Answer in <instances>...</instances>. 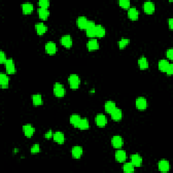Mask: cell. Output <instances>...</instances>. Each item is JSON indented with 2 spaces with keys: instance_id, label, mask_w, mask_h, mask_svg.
<instances>
[{
  "instance_id": "6da1fadb",
  "label": "cell",
  "mask_w": 173,
  "mask_h": 173,
  "mask_svg": "<svg viewBox=\"0 0 173 173\" xmlns=\"http://www.w3.org/2000/svg\"><path fill=\"white\" fill-rule=\"evenodd\" d=\"M68 83L70 85L71 88L72 89H78L80 83H81V80H80L79 76L77 75L73 74L69 76L68 79Z\"/></svg>"
},
{
  "instance_id": "7a4b0ae2",
  "label": "cell",
  "mask_w": 173,
  "mask_h": 173,
  "mask_svg": "<svg viewBox=\"0 0 173 173\" xmlns=\"http://www.w3.org/2000/svg\"><path fill=\"white\" fill-rule=\"evenodd\" d=\"M54 94L57 98H63L65 95L66 90L61 83H55L54 85Z\"/></svg>"
},
{
  "instance_id": "3957f363",
  "label": "cell",
  "mask_w": 173,
  "mask_h": 173,
  "mask_svg": "<svg viewBox=\"0 0 173 173\" xmlns=\"http://www.w3.org/2000/svg\"><path fill=\"white\" fill-rule=\"evenodd\" d=\"M95 23L94 21H89L87 26L86 29H85L86 31V34L89 37L93 38L95 37Z\"/></svg>"
},
{
  "instance_id": "277c9868",
  "label": "cell",
  "mask_w": 173,
  "mask_h": 173,
  "mask_svg": "<svg viewBox=\"0 0 173 173\" xmlns=\"http://www.w3.org/2000/svg\"><path fill=\"white\" fill-rule=\"evenodd\" d=\"M136 107L139 110H144L148 107V102L144 97H139L136 99L135 101Z\"/></svg>"
},
{
  "instance_id": "5b68a950",
  "label": "cell",
  "mask_w": 173,
  "mask_h": 173,
  "mask_svg": "<svg viewBox=\"0 0 173 173\" xmlns=\"http://www.w3.org/2000/svg\"><path fill=\"white\" fill-rule=\"evenodd\" d=\"M6 72L9 75H13L16 72V67L14 60L12 58H9L5 63Z\"/></svg>"
},
{
  "instance_id": "8992f818",
  "label": "cell",
  "mask_w": 173,
  "mask_h": 173,
  "mask_svg": "<svg viewBox=\"0 0 173 173\" xmlns=\"http://www.w3.org/2000/svg\"><path fill=\"white\" fill-rule=\"evenodd\" d=\"M95 122L99 127H104L107 125V118L103 114H99L95 116Z\"/></svg>"
},
{
  "instance_id": "52a82bcc",
  "label": "cell",
  "mask_w": 173,
  "mask_h": 173,
  "mask_svg": "<svg viewBox=\"0 0 173 173\" xmlns=\"http://www.w3.org/2000/svg\"><path fill=\"white\" fill-rule=\"evenodd\" d=\"M45 49L47 54L49 55H54L57 52V47H56V43L53 41H49L46 43Z\"/></svg>"
},
{
  "instance_id": "ba28073f",
  "label": "cell",
  "mask_w": 173,
  "mask_h": 173,
  "mask_svg": "<svg viewBox=\"0 0 173 173\" xmlns=\"http://www.w3.org/2000/svg\"><path fill=\"white\" fill-rule=\"evenodd\" d=\"M111 143L113 147L116 149H120L122 148L123 145V139L121 136L115 135L112 138Z\"/></svg>"
},
{
  "instance_id": "9c48e42d",
  "label": "cell",
  "mask_w": 173,
  "mask_h": 173,
  "mask_svg": "<svg viewBox=\"0 0 173 173\" xmlns=\"http://www.w3.org/2000/svg\"><path fill=\"white\" fill-rule=\"evenodd\" d=\"M62 45L66 48H71L72 45V39L71 35H65L61 38Z\"/></svg>"
},
{
  "instance_id": "30bf717a",
  "label": "cell",
  "mask_w": 173,
  "mask_h": 173,
  "mask_svg": "<svg viewBox=\"0 0 173 173\" xmlns=\"http://www.w3.org/2000/svg\"><path fill=\"white\" fill-rule=\"evenodd\" d=\"M22 130L23 132L25 135L26 137H31L33 135V134L35 133V129L31 125H25L22 126Z\"/></svg>"
},
{
  "instance_id": "8fae6325",
  "label": "cell",
  "mask_w": 173,
  "mask_h": 173,
  "mask_svg": "<svg viewBox=\"0 0 173 173\" xmlns=\"http://www.w3.org/2000/svg\"><path fill=\"white\" fill-rule=\"evenodd\" d=\"M89 20L85 16H79L76 20V25L80 29L85 30L89 23Z\"/></svg>"
},
{
  "instance_id": "7c38bea8",
  "label": "cell",
  "mask_w": 173,
  "mask_h": 173,
  "mask_svg": "<svg viewBox=\"0 0 173 173\" xmlns=\"http://www.w3.org/2000/svg\"><path fill=\"white\" fill-rule=\"evenodd\" d=\"M144 10L148 14H152L155 11V5L152 2H145L144 4Z\"/></svg>"
},
{
  "instance_id": "4fadbf2b",
  "label": "cell",
  "mask_w": 173,
  "mask_h": 173,
  "mask_svg": "<svg viewBox=\"0 0 173 173\" xmlns=\"http://www.w3.org/2000/svg\"><path fill=\"white\" fill-rule=\"evenodd\" d=\"M83 148L81 146H75L73 147L71 150V154L72 157L75 159H79L83 155Z\"/></svg>"
},
{
  "instance_id": "5bb4252c",
  "label": "cell",
  "mask_w": 173,
  "mask_h": 173,
  "mask_svg": "<svg viewBox=\"0 0 173 173\" xmlns=\"http://www.w3.org/2000/svg\"><path fill=\"white\" fill-rule=\"evenodd\" d=\"M158 169L160 171L162 172H166L169 171L170 169V164L168 161L166 160H162L158 162Z\"/></svg>"
},
{
  "instance_id": "9a60e30c",
  "label": "cell",
  "mask_w": 173,
  "mask_h": 173,
  "mask_svg": "<svg viewBox=\"0 0 173 173\" xmlns=\"http://www.w3.org/2000/svg\"><path fill=\"white\" fill-rule=\"evenodd\" d=\"M142 162L143 160L140 155L135 154L131 156V163L134 165L135 167H139V166H141Z\"/></svg>"
},
{
  "instance_id": "2e32d148",
  "label": "cell",
  "mask_w": 173,
  "mask_h": 173,
  "mask_svg": "<svg viewBox=\"0 0 173 173\" xmlns=\"http://www.w3.org/2000/svg\"><path fill=\"white\" fill-rule=\"evenodd\" d=\"M128 17L132 21H137L139 18V12L136 8H130L128 10Z\"/></svg>"
},
{
  "instance_id": "e0dca14e",
  "label": "cell",
  "mask_w": 173,
  "mask_h": 173,
  "mask_svg": "<svg viewBox=\"0 0 173 173\" xmlns=\"http://www.w3.org/2000/svg\"><path fill=\"white\" fill-rule=\"evenodd\" d=\"M115 158L116 160L118 162H123L126 160V152L122 149L116 151L115 153Z\"/></svg>"
},
{
  "instance_id": "ac0fdd59",
  "label": "cell",
  "mask_w": 173,
  "mask_h": 173,
  "mask_svg": "<svg viewBox=\"0 0 173 173\" xmlns=\"http://www.w3.org/2000/svg\"><path fill=\"white\" fill-rule=\"evenodd\" d=\"M53 138H54V141L58 143V144H63L65 141V137L63 133L57 131L53 135Z\"/></svg>"
},
{
  "instance_id": "d6986e66",
  "label": "cell",
  "mask_w": 173,
  "mask_h": 173,
  "mask_svg": "<svg viewBox=\"0 0 173 173\" xmlns=\"http://www.w3.org/2000/svg\"><path fill=\"white\" fill-rule=\"evenodd\" d=\"M35 29L39 35H43V34H45L46 31H47L48 27L47 26H46L45 24H43V22H39L37 23L35 25Z\"/></svg>"
},
{
  "instance_id": "ffe728a7",
  "label": "cell",
  "mask_w": 173,
  "mask_h": 173,
  "mask_svg": "<svg viewBox=\"0 0 173 173\" xmlns=\"http://www.w3.org/2000/svg\"><path fill=\"white\" fill-rule=\"evenodd\" d=\"M99 42L97 39H91L87 43V48L89 51H94L99 49Z\"/></svg>"
},
{
  "instance_id": "44dd1931",
  "label": "cell",
  "mask_w": 173,
  "mask_h": 173,
  "mask_svg": "<svg viewBox=\"0 0 173 173\" xmlns=\"http://www.w3.org/2000/svg\"><path fill=\"white\" fill-rule=\"evenodd\" d=\"M0 85L2 88H7L9 85V77L4 73H0Z\"/></svg>"
},
{
  "instance_id": "7402d4cb",
  "label": "cell",
  "mask_w": 173,
  "mask_h": 173,
  "mask_svg": "<svg viewBox=\"0 0 173 173\" xmlns=\"http://www.w3.org/2000/svg\"><path fill=\"white\" fill-rule=\"evenodd\" d=\"M111 118L115 121H121L122 118V112L121 109L116 108L111 114Z\"/></svg>"
},
{
  "instance_id": "603a6c76",
  "label": "cell",
  "mask_w": 173,
  "mask_h": 173,
  "mask_svg": "<svg viewBox=\"0 0 173 173\" xmlns=\"http://www.w3.org/2000/svg\"><path fill=\"white\" fill-rule=\"evenodd\" d=\"M104 108L106 112L109 113V114H111V113L116 108V103L113 101L106 102L104 105Z\"/></svg>"
},
{
  "instance_id": "cb8c5ba5",
  "label": "cell",
  "mask_w": 173,
  "mask_h": 173,
  "mask_svg": "<svg viewBox=\"0 0 173 173\" xmlns=\"http://www.w3.org/2000/svg\"><path fill=\"white\" fill-rule=\"evenodd\" d=\"M95 37H98L102 38L104 37L106 35V29L104 26H102L101 25H98L95 26Z\"/></svg>"
},
{
  "instance_id": "d4e9b609",
  "label": "cell",
  "mask_w": 173,
  "mask_h": 173,
  "mask_svg": "<svg viewBox=\"0 0 173 173\" xmlns=\"http://www.w3.org/2000/svg\"><path fill=\"white\" fill-rule=\"evenodd\" d=\"M22 10L23 14H29L33 10V5L31 3H25L22 4Z\"/></svg>"
},
{
  "instance_id": "484cf974",
  "label": "cell",
  "mask_w": 173,
  "mask_h": 173,
  "mask_svg": "<svg viewBox=\"0 0 173 173\" xmlns=\"http://www.w3.org/2000/svg\"><path fill=\"white\" fill-rule=\"evenodd\" d=\"M38 14L40 18L43 20V21H45V20H47L49 17V11L48 9L39 8L38 9Z\"/></svg>"
},
{
  "instance_id": "4316f807",
  "label": "cell",
  "mask_w": 173,
  "mask_h": 173,
  "mask_svg": "<svg viewBox=\"0 0 173 173\" xmlns=\"http://www.w3.org/2000/svg\"><path fill=\"white\" fill-rule=\"evenodd\" d=\"M138 65L139 67L141 70L148 68L149 67V62L148 61V59L145 56H142L138 60Z\"/></svg>"
},
{
  "instance_id": "83f0119b",
  "label": "cell",
  "mask_w": 173,
  "mask_h": 173,
  "mask_svg": "<svg viewBox=\"0 0 173 173\" xmlns=\"http://www.w3.org/2000/svg\"><path fill=\"white\" fill-rule=\"evenodd\" d=\"M170 65V63L168 61L166 60H161L158 62V68L160 71L166 72L168 66Z\"/></svg>"
},
{
  "instance_id": "f1b7e54d",
  "label": "cell",
  "mask_w": 173,
  "mask_h": 173,
  "mask_svg": "<svg viewBox=\"0 0 173 173\" xmlns=\"http://www.w3.org/2000/svg\"><path fill=\"white\" fill-rule=\"evenodd\" d=\"M81 119V116H80L79 114H74L71 116V117H70V122H71V125L74 126L75 127L77 128Z\"/></svg>"
},
{
  "instance_id": "f546056e",
  "label": "cell",
  "mask_w": 173,
  "mask_h": 173,
  "mask_svg": "<svg viewBox=\"0 0 173 173\" xmlns=\"http://www.w3.org/2000/svg\"><path fill=\"white\" fill-rule=\"evenodd\" d=\"M89 127V122L87 118H81L79 122L77 128L81 130L88 129Z\"/></svg>"
},
{
  "instance_id": "4dcf8cb0",
  "label": "cell",
  "mask_w": 173,
  "mask_h": 173,
  "mask_svg": "<svg viewBox=\"0 0 173 173\" xmlns=\"http://www.w3.org/2000/svg\"><path fill=\"white\" fill-rule=\"evenodd\" d=\"M33 104L35 106H40L42 104V96L40 94H35L32 96Z\"/></svg>"
},
{
  "instance_id": "1f68e13d",
  "label": "cell",
  "mask_w": 173,
  "mask_h": 173,
  "mask_svg": "<svg viewBox=\"0 0 173 173\" xmlns=\"http://www.w3.org/2000/svg\"><path fill=\"white\" fill-rule=\"evenodd\" d=\"M123 171L127 173L133 172L135 171V166L131 162H127L123 166Z\"/></svg>"
},
{
  "instance_id": "d6a6232c",
  "label": "cell",
  "mask_w": 173,
  "mask_h": 173,
  "mask_svg": "<svg viewBox=\"0 0 173 173\" xmlns=\"http://www.w3.org/2000/svg\"><path fill=\"white\" fill-rule=\"evenodd\" d=\"M129 43V39L126 38H122L121 39V41L118 42V46L120 49H124L128 45Z\"/></svg>"
},
{
  "instance_id": "836d02e7",
  "label": "cell",
  "mask_w": 173,
  "mask_h": 173,
  "mask_svg": "<svg viewBox=\"0 0 173 173\" xmlns=\"http://www.w3.org/2000/svg\"><path fill=\"white\" fill-rule=\"evenodd\" d=\"M118 4L121 8L124 9L129 8L130 5H131V3L128 0H121V1L118 2Z\"/></svg>"
},
{
  "instance_id": "e575fe53",
  "label": "cell",
  "mask_w": 173,
  "mask_h": 173,
  "mask_svg": "<svg viewBox=\"0 0 173 173\" xmlns=\"http://www.w3.org/2000/svg\"><path fill=\"white\" fill-rule=\"evenodd\" d=\"M38 4L40 8L48 9L49 7L50 3H49V1H48V0H41V1L38 2Z\"/></svg>"
},
{
  "instance_id": "d590c367",
  "label": "cell",
  "mask_w": 173,
  "mask_h": 173,
  "mask_svg": "<svg viewBox=\"0 0 173 173\" xmlns=\"http://www.w3.org/2000/svg\"><path fill=\"white\" fill-rule=\"evenodd\" d=\"M39 152H40V146L39 144H36L32 146V148L31 149V152L32 154H37V153H39Z\"/></svg>"
},
{
  "instance_id": "8d00e7d4",
  "label": "cell",
  "mask_w": 173,
  "mask_h": 173,
  "mask_svg": "<svg viewBox=\"0 0 173 173\" xmlns=\"http://www.w3.org/2000/svg\"><path fill=\"white\" fill-rule=\"evenodd\" d=\"M7 60L8 59L6 58L5 53L3 51H0V63L1 64H5Z\"/></svg>"
},
{
  "instance_id": "74e56055",
  "label": "cell",
  "mask_w": 173,
  "mask_h": 173,
  "mask_svg": "<svg viewBox=\"0 0 173 173\" xmlns=\"http://www.w3.org/2000/svg\"><path fill=\"white\" fill-rule=\"evenodd\" d=\"M166 56H167V58L168 59L172 60L173 59V50H172V48H170L168 49L167 51H166Z\"/></svg>"
},
{
  "instance_id": "f35d334b",
  "label": "cell",
  "mask_w": 173,
  "mask_h": 173,
  "mask_svg": "<svg viewBox=\"0 0 173 173\" xmlns=\"http://www.w3.org/2000/svg\"><path fill=\"white\" fill-rule=\"evenodd\" d=\"M166 74L168 75H172V73H173V64H170L168 68L167 69V71H166Z\"/></svg>"
},
{
  "instance_id": "ab89813d",
  "label": "cell",
  "mask_w": 173,
  "mask_h": 173,
  "mask_svg": "<svg viewBox=\"0 0 173 173\" xmlns=\"http://www.w3.org/2000/svg\"><path fill=\"white\" fill-rule=\"evenodd\" d=\"M53 135H54V134H53L52 131H51V130H50V131H49L46 133L45 135V137L46 139H51L52 137H53Z\"/></svg>"
},
{
  "instance_id": "60d3db41",
  "label": "cell",
  "mask_w": 173,
  "mask_h": 173,
  "mask_svg": "<svg viewBox=\"0 0 173 173\" xmlns=\"http://www.w3.org/2000/svg\"><path fill=\"white\" fill-rule=\"evenodd\" d=\"M168 22L169 28L171 29H172V27H173V20H172V18H169L168 21Z\"/></svg>"
}]
</instances>
